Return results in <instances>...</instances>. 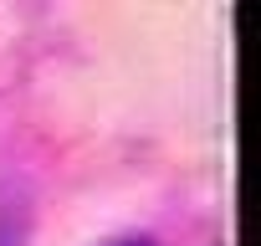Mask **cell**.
<instances>
[{
    "label": "cell",
    "mask_w": 261,
    "mask_h": 246,
    "mask_svg": "<svg viewBox=\"0 0 261 246\" xmlns=\"http://www.w3.org/2000/svg\"><path fill=\"white\" fill-rule=\"evenodd\" d=\"M108 246H154L149 236H123V241H108Z\"/></svg>",
    "instance_id": "6da1fadb"
}]
</instances>
